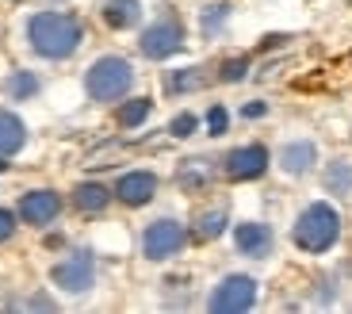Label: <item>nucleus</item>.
<instances>
[{
    "label": "nucleus",
    "instance_id": "obj_1",
    "mask_svg": "<svg viewBox=\"0 0 352 314\" xmlns=\"http://www.w3.org/2000/svg\"><path fill=\"white\" fill-rule=\"evenodd\" d=\"M85 43V23L73 12H35L27 19V46L46 61H65Z\"/></svg>",
    "mask_w": 352,
    "mask_h": 314
},
{
    "label": "nucleus",
    "instance_id": "obj_2",
    "mask_svg": "<svg viewBox=\"0 0 352 314\" xmlns=\"http://www.w3.org/2000/svg\"><path fill=\"white\" fill-rule=\"evenodd\" d=\"M134 85V65L119 54H104L88 65L85 73V92L96 104H115V100H123Z\"/></svg>",
    "mask_w": 352,
    "mask_h": 314
},
{
    "label": "nucleus",
    "instance_id": "obj_3",
    "mask_svg": "<svg viewBox=\"0 0 352 314\" xmlns=\"http://www.w3.org/2000/svg\"><path fill=\"white\" fill-rule=\"evenodd\" d=\"M291 238H295V245H299L302 253H326V249L337 245V238H341V215L329 203H310L295 218Z\"/></svg>",
    "mask_w": 352,
    "mask_h": 314
},
{
    "label": "nucleus",
    "instance_id": "obj_4",
    "mask_svg": "<svg viewBox=\"0 0 352 314\" xmlns=\"http://www.w3.org/2000/svg\"><path fill=\"white\" fill-rule=\"evenodd\" d=\"M184 46H188V35H184V23H180L176 12H165L161 19H153L138 39L142 58H150V61H165L173 54H180Z\"/></svg>",
    "mask_w": 352,
    "mask_h": 314
},
{
    "label": "nucleus",
    "instance_id": "obj_5",
    "mask_svg": "<svg viewBox=\"0 0 352 314\" xmlns=\"http://www.w3.org/2000/svg\"><path fill=\"white\" fill-rule=\"evenodd\" d=\"M256 303V280L253 276H241V272H230L214 284V291L207 295V311L214 314H241V311H253Z\"/></svg>",
    "mask_w": 352,
    "mask_h": 314
},
{
    "label": "nucleus",
    "instance_id": "obj_6",
    "mask_svg": "<svg viewBox=\"0 0 352 314\" xmlns=\"http://www.w3.org/2000/svg\"><path fill=\"white\" fill-rule=\"evenodd\" d=\"M188 245V230L176 218H153L142 230V257L146 261H173L180 249Z\"/></svg>",
    "mask_w": 352,
    "mask_h": 314
},
{
    "label": "nucleus",
    "instance_id": "obj_7",
    "mask_svg": "<svg viewBox=\"0 0 352 314\" xmlns=\"http://www.w3.org/2000/svg\"><path fill=\"white\" fill-rule=\"evenodd\" d=\"M50 280L58 284L62 291H69V295H85V291H92V284H96V257L92 253H69L65 261H58L50 269Z\"/></svg>",
    "mask_w": 352,
    "mask_h": 314
},
{
    "label": "nucleus",
    "instance_id": "obj_8",
    "mask_svg": "<svg viewBox=\"0 0 352 314\" xmlns=\"http://www.w3.org/2000/svg\"><path fill=\"white\" fill-rule=\"evenodd\" d=\"M222 173H226V180H261L264 173H268V146H261V142H249V146H238L230 149L226 157H222Z\"/></svg>",
    "mask_w": 352,
    "mask_h": 314
},
{
    "label": "nucleus",
    "instance_id": "obj_9",
    "mask_svg": "<svg viewBox=\"0 0 352 314\" xmlns=\"http://www.w3.org/2000/svg\"><path fill=\"white\" fill-rule=\"evenodd\" d=\"M16 215L23 218L27 227H50L54 218L62 215V196L54 192V188H35V192H23L19 196V207Z\"/></svg>",
    "mask_w": 352,
    "mask_h": 314
},
{
    "label": "nucleus",
    "instance_id": "obj_10",
    "mask_svg": "<svg viewBox=\"0 0 352 314\" xmlns=\"http://www.w3.org/2000/svg\"><path fill=\"white\" fill-rule=\"evenodd\" d=\"M153 196H157V173H150V169H134L115 180V200L126 207H146Z\"/></svg>",
    "mask_w": 352,
    "mask_h": 314
},
{
    "label": "nucleus",
    "instance_id": "obj_11",
    "mask_svg": "<svg viewBox=\"0 0 352 314\" xmlns=\"http://www.w3.org/2000/svg\"><path fill=\"white\" fill-rule=\"evenodd\" d=\"M234 245H238V253L249 257V261H264L276 245L272 227H264V222H238L234 227Z\"/></svg>",
    "mask_w": 352,
    "mask_h": 314
},
{
    "label": "nucleus",
    "instance_id": "obj_12",
    "mask_svg": "<svg viewBox=\"0 0 352 314\" xmlns=\"http://www.w3.org/2000/svg\"><path fill=\"white\" fill-rule=\"evenodd\" d=\"M318 165V146L310 138H295L280 149V169L287 176H307Z\"/></svg>",
    "mask_w": 352,
    "mask_h": 314
},
{
    "label": "nucleus",
    "instance_id": "obj_13",
    "mask_svg": "<svg viewBox=\"0 0 352 314\" xmlns=\"http://www.w3.org/2000/svg\"><path fill=\"white\" fill-rule=\"evenodd\" d=\"M100 16L111 31H131L142 23V0H104Z\"/></svg>",
    "mask_w": 352,
    "mask_h": 314
},
{
    "label": "nucleus",
    "instance_id": "obj_14",
    "mask_svg": "<svg viewBox=\"0 0 352 314\" xmlns=\"http://www.w3.org/2000/svg\"><path fill=\"white\" fill-rule=\"evenodd\" d=\"M23 146H27L23 119H19L16 112H8V107H0V154L12 157V154H19Z\"/></svg>",
    "mask_w": 352,
    "mask_h": 314
},
{
    "label": "nucleus",
    "instance_id": "obj_15",
    "mask_svg": "<svg viewBox=\"0 0 352 314\" xmlns=\"http://www.w3.org/2000/svg\"><path fill=\"white\" fill-rule=\"evenodd\" d=\"M111 188H104V184H96V180H85V184H77L73 188V207L77 211H85V215H100V211L111 203Z\"/></svg>",
    "mask_w": 352,
    "mask_h": 314
},
{
    "label": "nucleus",
    "instance_id": "obj_16",
    "mask_svg": "<svg viewBox=\"0 0 352 314\" xmlns=\"http://www.w3.org/2000/svg\"><path fill=\"white\" fill-rule=\"evenodd\" d=\"M226 227H230V211L226 207H211V211H203V215H195L192 238L195 242H214Z\"/></svg>",
    "mask_w": 352,
    "mask_h": 314
},
{
    "label": "nucleus",
    "instance_id": "obj_17",
    "mask_svg": "<svg viewBox=\"0 0 352 314\" xmlns=\"http://www.w3.org/2000/svg\"><path fill=\"white\" fill-rule=\"evenodd\" d=\"M161 88H165L168 96H184V92H195V88H203V70H195V65H188V70H173L161 77Z\"/></svg>",
    "mask_w": 352,
    "mask_h": 314
},
{
    "label": "nucleus",
    "instance_id": "obj_18",
    "mask_svg": "<svg viewBox=\"0 0 352 314\" xmlns=\"http://www.w3.org/2000/svg\"><path fill=\"white\" fill-rule=\"evenodd\" d=\"M150 112H153V100L134 96V100H126V104L115 112V119H119V127H123V131H134V127H142V123L150 119Z\"/></svg>",
    "mask_w": 352,
    "mask_h": 314
},
{
    "label": "nucleus",
    "instance_id": "obj_19",
    "mask_svg": "<svg viewBox=\"0 0 352 314\" xmlns=\"http://www.w3.org/2000/svg\"><path fill=\"white\" fill-rule=\"evenodd\" d=\"M38 88H43V81H38V73H31V70H16L8 81H4V92H8L12 100H31V96H38Z\"/></svg>",
    "mask_w": 352,
    "mask_h": 314
},
{
    "label": "nucleus",
    "instance_id": "obj_20",
    "mask_svg": "<svg viewBox=\"0 0 352 314\" xmlns=\"http://www.w3.org/2000/svg\"><path fill=\"white\" fill-rule=\"evenodd\" d=\"M176 180H180V188H188V192H199V188H207V180H211V169H207V161H184L180 173H176Z\"/></svg>",
    "mask_w": 352,
    "mask_h": 314
},
{
    "label": "nucleus",
    "instance_id": "obj_21",
    "mask_svg": "<svg viewBox=\"0 0 352 314\" xmlns=\"http://www.w3.org/2000/svg\"><path fill=\"white\" fill-rule=\"evenodd\" d=\"M326 188L333 196H349L352 192V165L349 161H333V165L326 169Z\"/></svg>",
    "mask_w": 352,
    "mask_h": 314
},
{
    "label": "nucleus",
    "instance_id": "obj_22",
    "mask_svg": "<svg viewBox=\"0 0 352 314\" xmlns=\"http://www.w3.org/2000/svg\"><path fill=\"white\" fill-rule=\"evenodd\" d=\"M226 19H230V4H207L203 8V35L207 39L219 35L222 27H226Z\"/></svg>",
    "mask_w": 352,
    "mask_h": 314
},
{
    "label": "nucleus",
    "instance_id": "obj_23",
    "mask_svg": "<svg viewBox=\"0 0 352 314\" xmlns=\"http://www.w3.org/2000/svg\"><path fill=\"white\" fill-rule=\"evenodd\" d=\"M203 123H207V134H211V138H222L226 127H230V112L222 104H211V107H207V115H203Z\"/></svg>",
    "mask_w": 352,
    "mask_h": 314
},
{
    "label": "nucleus",
    "instance_id": "obj_24",
    "mask_svg": "<svg viewBox=\"0 0 352 314\" xmlns=\"http://www.w3.org/2000/svg\"><path fill=\"white\" fill-rule=\"evenodd\" d=\"M195 131H199V115L195 112H180L168 123V134H173V138H192Z\"/></svg>",
    "mask_w": 352,
    "mask_h": 314
},
{
    "label": "nucleus",
    "instance_id": "obj_25",
    "mask_svg": "<svg viewBox=\"0 0 352 314\" xmlns=\"http://www.w3.org/2000/svg\"><path fill=\"white\" fill-rule=\"evenodd\" d=\"M249 73V58H226L219 65V81H226V85H238V81H245Z\"/></svg>",
    "mask_w": 352,
    "mask_h": 314
},
{
    "label": "nucleus",
    "instance_id": "obj_26",
    "mask_svg": "<svg viewBox=\"0 0 352 314\" xmlns=\"http://www.w3.org/2000/svg\"><path fill=\"white\" fill-rule=\"evenodd\" d=\"M16 211H8V207H0V245L4 242H12V234H16Z\"/></svg>",
    "mask_w": 352,
    "mask_h": 314
},
{
    "label": "nucleus",
    "instance_id": "obj_27",
    "mask_svg": "<svg viewBox=\"0 0 352 314\" xmlns=\"http://www.w3.org/2000/svg\"><path fill=\"white\" fill-rule=\"evenodd\" d=\"M241 115H245V119H264V115H268V104H264V100H253V104L241 107Z\"/></svg>",
    "mask_w": 352,
    "mask_h": 314
},
{
    "label": "nucleus",
    "instance_id": "obj_28",
    "mask_svg": "<svg viewBox=\"0 0 352 314\" xmlns=\"http://www.w3.org/2000/svg\"><path fill=\"white\" fill-rule=\"evenodd\" d=\"M54 306H58V303H54L50 295H31V299H27V311H54Z\"/></svg>",
    "mask_w": 352,
    "mask_h": 314
},
{
    "label": "nucleus",
    "instance_id": "obj_29",
    "mask_svg": "<svg viewBox=\"0 0 352 314\" xmlns=\"http://www.w3.org/2000/svg\"><path fill=\"white\" fill-rule=\"evenodd\" d=\"M0 173H8V157L0 154Z\"/></svg>",
    "mask_w": 352,
    "mask_h": 314
}]
</instances>
